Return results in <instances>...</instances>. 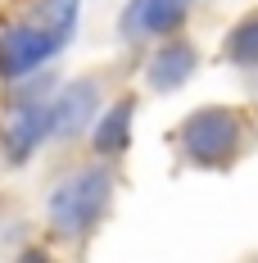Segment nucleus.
Wrapping results in <instances>:
<instances>
[{"label": "nucleus", "instance_id": "f257e3e1", "mask_svg": "<svg viewBox=\"0 0 258 263\" xmlns=\"http://www.w3.org/2000/svg\"><path fill=\"white\" fill-rule=\"evenodd\" d=\"M109 191H113V182H109V173L100 163H82L73 173H64L50 186V195H46V222H50V232L64 236V240L91 232L100 222L104 204H109Z\"/></svg>", "mask_w": 258, "mask_h": 263}, {"label": "nucleus", "instance_id": "f03ea898", "mask_svg": "<svg viewBox=\"0 0 258 263\" xmlns=\"http://www.w3.org/2000/svg\"><path fill=\"white\" fill-rule=\"evenodd\" d=\"M240 141H245V127H240V114L235 109H195L186 118V127L177 132L181 155L190 159L195 168L231 163L240 155Z\"/></svg>", "mask_w": 258, "mask_h": 263}, {"label": "nucleus", "instance_id": "7ed1b4c3", "mask_svg": "<svg viewBox=\"0 0 258 263\" xmlns=\"http://www.w3.org/2000/svg\"><path fill=\"white\" fill-rule=\"evenodd\" d=\"M54 50H59V46H54L32 18H27V23H14L0 36V73H5V78H23L36 64H46Z\"/></svg>", "mask_w": 258, "mask_h": 263}, {"label": "nucleus", "instance_id": "20e7f679", "mask_svg": "<svg viewBox=\"0 0 258 263\" xmlns=\"http://www.w3.org/2000/svg\"><path fill=\"white\" fill-rule=\"evenodd\" d=\"M100 105V86L95 78H77L73 86H64L59 91V100L50 105V132L59 141H68V136H82L86 123H91V114Z\"/></svg>", "mask_w": 258, "mask_h": 263}, {"label": "nucleus", "instance_id": "39448f33", "mask_svg": "<svg viewBox=\"0 0 258 263\" xmlns=\"http://www.w3.org/2000/svg\"><path fill=\"white\" fill-rule=\"evenodd\" d=\"M46 132H50V109L41 100H23V105L9 109V118L0 123V141H5L9 159H27Z\"/></svg>", "mask_w": 258, "mask_h": 263}, {"label": "nucleus", "instance_id": "423d86ee", "mask_svg": "<svg viewBox=\"0 0 258 263\" xmlns=\"http://www.w3.org/2000/svg\"><path fill=\"white\" fill-rule=\"evenodd\" d=\"M181 18V0H131L127 18H123V32L145 41V36H158Z\"/></svg>", "mask_w": 258, "mask_h": 263}, {"label": "nucleus", "instance_id": "0eeeda50", "mask_svg": "<svg viewBox=\"0 0 258 263\" xmlns=\"http://www.w3.org/2000/svg\"><path fill=\"white\" fill-rule=\"evenodd\" d=\"M195 46H186V41H168L163 50L150 59V86L154 91H172L177 82H186L195 73Z\"/></svg>", "mask_w": 258, "mask_h": 263}, {"label": "nucleus", "instance_id": "6e6552de", "mask_svg": "<svg viewBox=\"0 0 258 263\" xmlns=\"http://www.w3.org/2000/svg\"><path fill=\"white\" fill-rule=\"evenodd\" d=\"M32 23L41 27L54 46H64L73 36V27H77V0H36Z\"/></svg>", "mask_w": 258, "mask_h": 263}, {"label": "nucleus", "instance_id": "1a4fd4ad", "mask_svg": "<svg viewBox=\"0 0 258 263\" xmlns=\"http://www.w3.org/2000/svg\"><path fill=\"white\" fill-rule=\"evenodd\" d=\"M227 59L240 64V68H258V9L231 27V36H227Z\"/></svg>", "mask_w": 258, "mask_h": 263}, {"label": "nucleus", "instance_id": "9d476101", "mask_svg": "<svg viewBox=\"0 0 258 263\" xmlns=\"http://www.w3.org/2000/svg\"><path fill=\"white\" fill-rule=\"evenodd\" d=\"M127 123H131V100H118V105H113V109L100 118V132H95V150H100V155H113V150H123V145H127Z\"/></svg>", "mask_w": 258, "mask_h": 263}]
</instances>
